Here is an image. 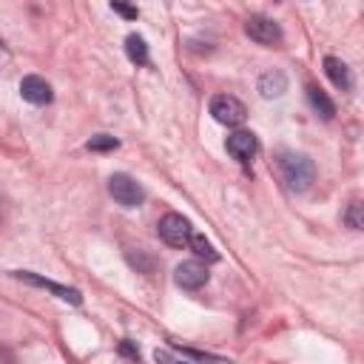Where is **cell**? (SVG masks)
<instances>
[{
	"label": "cell",
	"mask_w": 364,
	"mask_h": 364,
	"mask_svg": "<svg viewBox=\"0 0 364 364\" xmlns=\"http://www.w3.org/2000/svg\"><path fill=\"white\" fill-rule=\"evenodd\" d=\"M188 247L199 256V259H205V262H219V250L202 236V233H191V242H188Z\"/></svg>",
	"instance_id": "obj_14"
},
{
	"label": "cell",
	"mask_w": 364,
	"mask_h": 364,
	"mask_svg": "<svg viewBox=\"0 0 364 364\" xmlns=\"http://www.w3.org/2000/svg\"><path fill=\"white\" fill-rule=\"evenodd\" d=\"M276 162H279V173H282V179L287 182L290 191L301 193V191H307V188L313 185V179H316V165H313V159H310L307 154L279 151Z\"/></svg>",
	"instance_id": "obj_1"
},
{
	"label": "cell",
	"mask_w": 364,
	"mask_h": 364,
	"mask_svg": "<svg viewBox=\"0 0 364 364\" xmlns=\"http://www.w3.org/2000/svg\"><path fill=\"white\" fill-rule=\"evenodd\" d=\"M108 193H111L114 202L122 205V208H136V205H142V199H145L142 185H139L134 176H128V173H114V176L108 179Z\"/></svg>",
	"instance_id": "obj_4"
},
{
	"label": "cell",
	"mask_w": 364,
	"mask_h": 364,
	"mask_svg": "<svg viewBox=\"0 0 364 364\" xmlns=\"http://www.w3.org/2000/svg\"><path fill=\"white\" fill-rule=\"evenodd\" d=\"M125 54H128L131 63L148 65V43H145L139 34H128V37H125Z\"/></svg>",
	"instance_id": "obj_13"
},
{
	"label": "cell",
	"mask_w": 364,
	"mask_h": 364,
	"mask_svg": "<svg viewBox=\"0 0 364 364\" xmlns=\"http://www.w3.org/2000/svg\"><path fill=\"white\" fill-rule=\"evenodd\" d=\"M111 9H114L117 14H122V17H128V20H136V17H139V11H136L134 6H125V3H111Z\"/></svg>",
	"instance_id": "obj_20"
},
{
	"label": "cell",
	"mask_w": 364,
	"mask_h": 364,
	"mask_svg": "<svg viewBox=\"0 0 364 364\" xmlns=\"http://www.w3.org/2000/svg\"><path fill=\"white\" fill-rule=\"evenodd\" d=\"M344 225L353 230H364V202H350L344 210Z\"/></svg>",
	"instance_id": "obj_16"
},
{
	"label": "cell",
	"mask_w": 364,
	"mask_h": 364,
	"mask_svg": "<svg viewBox=\"0 0 364 364\" xmlns=\"http://www.w3.org/2000/svg\"><path fill=\"white\" fill-rule=\"evenodd\" d=\"M210 117H213L216 122L228 125V128H236V125L245 122L247 108H245L242 100H236V97H230V94H216V97L210 100Z\"/></svg>",
	"instance_id": "obj_2"
},
{
	"label": "cell",
	"mask_w": 364,
	"mask_h": 364,
	"mask_svg": "<svg viewBox=\"0 0 364 364\" xmlns=\"http://www.w3.org/2000/svg\"><path fill=\"white\" fill-rule=\"evenodd\" d=\"M119 353H122V355H128V358H139V350H136L128 338H125V341H119Z\"/></svg>",
	"instance_id": "obj_21"
},
{
	"label": "cell",
	"mask_w": 364,
	"mask_h": 364,
	"mask_svg": "<svg viewBox=\"0 0 364 364\" xmlns=\"http://www.w3.org/2000/svg\"><path fill=\"white\" fill-rule=\"evenodd\" d=\"M20 94H23V100L31 102V105H48L51 97H54L51 85H48L43 77H37V74H28V77L20 80Z\"/></svg>",
	"instance_id": "obj_8"
},
{
	"label": "cell",
	"mask_w": 364,
	"mask_h": 364,
	"mask_svg": "<svg viewBox=\"0 0 364 364\" xmlns=\"http://www.w3.org/2000/svg\"><path fill=\"white\" fill-rule=\"evenodd\" d=\"M287 91V74L282 68H267L262 77H259V94L264 100H276Z\"/></svg>",
	"instance_id": "obj_10"
},
{
	"label": "cell",
	"mask_w": 364,
	"mask_h": 364,
	"mask_svg": "<svg viewBox=\"0 0 364 364\" xmlns=\"http://www.w3.org/2000/svg\"><path fill=\"white\" fill-rule=\"evenodd\" d=\"M173 282L182 287V290H199L205 282H208V267L196 259L191 262H179L176 270H173Z\"/></svg>",
	"instance_id": "obj_7"
},
{
	"label": "cell",
	"mask_w": 364,
	"mask_h": 364,
	"mask_svg": "<svg viewBox=\"0 0 364 364\" xmlns=\"http://www.w3.org/2000/svg\"><path fill=\"white\" fill-rule=\"evenodd\" d=\"M182 355H188V358H196V361H210V364H228L225 358H219V355H210V353H202V350H191V347H176Z\"/></svg>",
	"instance_id": "obj_18"
},
{
	"label": "cell",
	"mask_w": 364,
	"mask_h": 364,
	"mask_svg": "<svg viewBox=\"0 0 364 364\" xmlns=\"http://www.w3.org/2000/svg\"><path fill=\"white\" fill-rule=\"evenodd\" d=\"M307 102L313 105V111H316L321 119H333V117H336V102H333L318 85H307Z\"/></svg>",
	"instance_id": "obj_12"
},
{
	"label": "cell",
	"mask_w": 364,
	"mask_h": 364,
	"mask_svg": "<svg viewBox=\"0 0 364 364\" xmlns=\"http://www.w3.org/2000/svg\"><path fill=\"white\" fill-rule=\"evenodd\" d=\"M245 34H247L250 40L262 43V46H276V43L282 40L279 23L270 20V17H264V14H250V17L245 20Z\"/></svg>",
	"instance_id": "obj_5"
},
{
	"label": "cell",
	"mask_w": 364,
	"mask_h": 364,
	"mask_svg": "<svg viewBox=\"0 0 364 364\" xmlns=\"http://www.w3.org/2000/svg\"><path fill=\"white\" fill-rule=\"evenodd\" d=\"M156 233L165 245L171 247H185L191 242V222L182 216V213H165L159 222H156Z\"/></svg>",
	"instance_id": "obj_3"
},
{
	"label": "cell",
	"mask_w": 364,
	"mask_h": 364,
	"mask_svg": "<svg viewBox=\"0 0 364 364\" xmlns=\"http://www.w3.org/2000/svg\"><path fill=\"white\" fill-rule=\"evenodd\" d=\"M225 145H228V154H230L233 159H239V162H250L253 154H256V148H259L253 131H233Z\"/></svg>",
	"instance_id": "obj_9"
},
{
	"label": "cell",
	"mask_w": 364,
	"mask_h": 364,
	"mask_svg": "<svg viewBox=\"0 0 364 364\" xmlns=\"http://www.w3.org/2000/svg\"><path fill=\"white\" fill-rule=\"evenodd\" d=\"M321 68H324V74L330 77V82H333L336 88H341V91H350V88H353V77H350V68H347V65H344L338 57H324Z\"/></svg>",
	"instance_id": "obj_11"
},
{
	"label": "cell",
	"mask_w": 364,
	"mask_h": 364,
	"mask_svg": "<svg viewBox=\"0 0 364 364\" xmlns=\"http://www.w3.org/2000/svg\"><path fill=\"white\" fill-rule=\"evenodd\" d=\"M154 361H156V364H188L185 358H182V361H179V358H173L168 350H154Z\"/></svg>",
	"instance_id": "obj_19"
},
{
	"label": "cell",
	"mask_w": 364,
	"mask_h": 364,
	"mask_svg": "<svg viewBox=\"0 0 364 364\" xmlns=\"http://www.w3.org/2000/svg\"><path fill=\"white\" fill-rule=\"evenodd\" d=\"M14 279H20V282H26V284H34V287H43V290L54 293V296L63 299V301H71V304H80V301H82V296H80L77 287L57 284V282H51V279H46V276H37V273H31V270H14Z\"/></svg>",
	"instance_id": "obj_6"
},
{
	"label": "cell",
	"mask_w": 364,
	"mask_h": 364,
	"mask_svg": "<svg viewBox=\"0 0 364 364\" xmlns=\"http://www.w3.org/2000/svg\"><path fill=\"white\" fill-rule=\"evenodd\" d=\"M125 259H128L131 267H136V273H145V276L154 273V264H156V262H154L145 250H139V247L134 250V247H131V250H125Z\"/></svg>",
	"instance_id": "obj_15"
},
{
	"label": "cell",
	"mask_w": 364,
	"mask_h": 364,
	"mask_svg": "<svg viewBox=\"0 0 364 364\" xmlns=\"http://www.w3.org/2000/svg\"><path fill=\"white\" fill-rule=\"evenodd\" d=\"M117 148H119V139L108 134H97L88 139V151H117Z\"/></svg>",
	"instance_id": "obj_17"
}]
</instances>
